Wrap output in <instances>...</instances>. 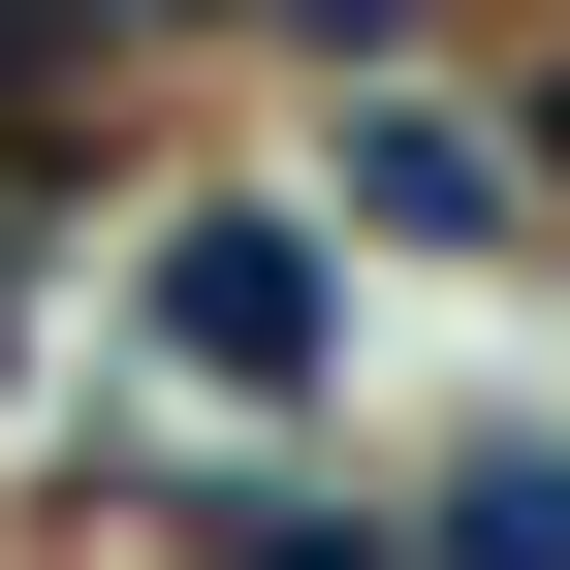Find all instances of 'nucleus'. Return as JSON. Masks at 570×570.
<instances>
[{"label": "nucleus", "mask_w": 570, "mask_h": 570, "mask_svg": "<svg viewBox=\"0 0 570 570\" xmlns=\"http://www.w3.org/2000/svg\"><path fill=\"white\" fill-rule=\"evenodd\" d=\"M159 348H223V381H317V254H285V223H190V254H159Z\"/></svg>", "instance_id": "obj_1"}, {"label": "nucleus", "mask_w": 570, "mask_h": 570, "mask_svg": "<svg viewBox=\"0 0 570 570\" xmlns=\"http://www.w3.org/2000/svg\"><path fill=\"white\" fill-rule=\"evenodd\" d=\"M96 32H127V0H0V63H96Z\"/></svg>", "instance_id": "obj_2"}]
</instances>
